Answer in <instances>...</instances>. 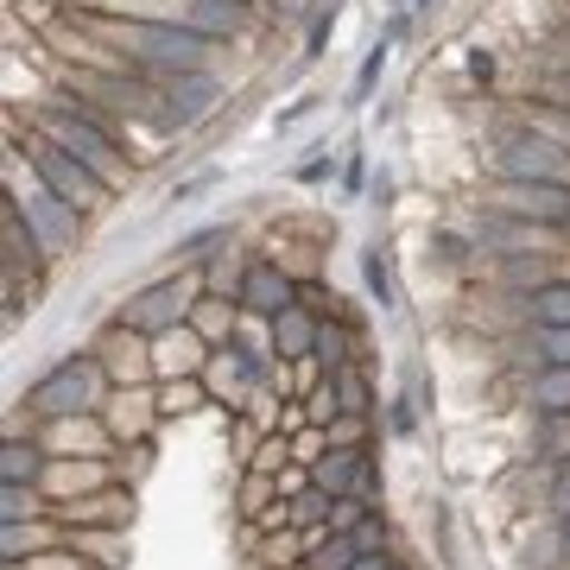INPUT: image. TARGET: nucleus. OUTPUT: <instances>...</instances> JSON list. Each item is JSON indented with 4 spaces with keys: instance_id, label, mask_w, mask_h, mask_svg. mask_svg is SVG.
I'll use <instances>...</instances> for the list:
<instances>
[{
    "instance_id": "nucleus-1",
    "label": "nucleus",
    "mask_w": 570,
    "mask_h": 570,
    "mask_svg": "<svg viewBox=\"0 0 570 570\" xmlns=\"http://www.w3.org/2000/svg\"><path fill=\"white\" fill-rule=\"evenodd\" d=\"M32 127H39L45 140H58L70 159L89 165V171L108 184V190H127V184H134V165H127V153H121V134H115V121H108L96 102H82L77 89H63V96L39 102Z\"/></svg>"
},
{
    "instance_id": "nucleus-2",
    "label": "nucleus",
    "mask_w": 570,
    "mask_h": 570,
    "mask_svg": "<svg viewBox=\"0 0 570 570\" xmlns=\"http://www.w3.org/2000/svg\"><path fill=\"white\" fill-rule=\"evenodd\" d=\"M108 393H115V381L102 374L96 348H89V355H70V362L45 367L39 381L26 387V412L51 425V419H70V412H102Z\"/></svg>"
},
{
    "instance_id": "nucleus-3",
    "label": "nucleus",
    "mask_w": 570,
    "mask_h": 570,
    "mask_svg": "<svg viewBox=\"0 0 570 570\" xmlns=\"http://www.w3.org/2000/svg\"><path fill=\"white\" fill-rule=\"evenodd\" d=\"M197 298H204V279H197V266H178V279H159V285H146V292H134V298L115 311V324L140 330V336H165V330L190 324Z\"/></svg>"
},
{
    "instance_id": "nucleus-4",
    "label": "nucleus",
    "mask_w": 570,
    "mask_h": 570,
    "mask_svg": "<svg viewBox=\"0 0 570 570\" xmlns=\"http://www.w3.org/2000/svg\"><path fill=\"white\" fill-rule=\"evenodd\" d=\"M26 165H32V178L51 184V190H58L63 204L82 209V216H96V209L108 204V184L96 178V171H89L82 159H70V153H63L58 140H45L39 127L26 134Z\"/></svg>"
},
{
    "instance_id": "nucleus-5",
    "label": "nucleus",
    "mask_w": 570,
    "mask_h": 570,
    "mask_svg": "<svg viewBox=\"0 0 570 570\" xmlns=\"http://www.w3.org/2000/svg\"><path fill=\"white\" fill-rule=\"evenodd\" d=\"M7 204H20V216L32 223V235L45 242V254H51V261H63V254L77 247V235H82V209H70V204L58 197V190H51V184H39V178L20 184V171L7 165Z\"/></svg>"
},
{
    "instance_id": "nucleus-6",
    "label": "nucleus",
    "mask_w": 570,
    "mask_h": 570,
    "mask_svg": "<svg viewBox=\"0 0 570 570\" xmlns=\"http://www.w3.org/2000/svg\"><path fill=\"white\" fill-rule=\"evenodd\" d=\"M494 171H501V184L508 178H546V184H570V146L564 140H551V134H513L501 153H494Z\"/></svg>"
},
{
    "instance_id": "nucleus-7",
    "label": "nucleus",
    "mask_w": 570,
    "mask_h": 570,
    "mask_svg": "<svg viewBox=\"0 0 570 570\" xmlns=\"http://www.w3.org/2000/svg\"><path fill=\"white\" fill-rule=\"evenodd\" d=\"M494 209H501V216H520V223H539V228H558V235H570V184L508 178L501 190H494Z\"/></svg>"
},
{
    "instance_id": "nucleus-8",
    "label": "nucleus",
    "mask_w": 570,
    "mask_h": 570,
    "mask_svg": "<svg viewBox=\"0 0 570 570\" xmlns=\"http://www.w3.org/2000/svg\"><path fill=\"white\" fill-rule=\"evenodd\" d=\"M159 89H165V102H159V127H153V134H190V127L216 108V96H223L216 70H178V77H165Z\"/></svg>"
},
{
    "instance_id": "nucleus-9",
    "label": "nucleus",
    "mask_w": 570,
    "mask_h": 570,
    "mask_svg": "<svg viewBox=\"0 0 570 570\" xmlns=\"http://www.w3.org/2000/svg\"><path fill=\"white\" fill-rule=\"evenodd\" d=\"M96 362H102V374L115 387H153V381H159V374H153V336H140V330H127V324L102 330Z\"/></svg>"
},
{
    "instance_id": "nucleus-10",
    "label": "nucleus",
    "mask_w": 570,
    "mask_h": 570,
    "mask_svg": "<svg viewBox=\"0 0 570 570\" xmlns=\"http://www.w3.org/2000/svg\"><path fill=\"white\" fill-rule=\"evenodd\" d=\"M311 482L324 494H367V501H381V456L374 450H336L317 469H311Z\"/></svg>"
},
{
    "instance_id": "nucleus-11",
    "label": "nucleus",
    "mask_w": 570,
    "mask_h": 570,
    "mask_svg": "<svg viewBox=\"0 0 570 570\" xmlns=\"http://www.w3.org/2000/svg\"><path fill=\"white\" fill-rule=\"evenodd\" d=\"M235 298H242V311H254V317H279L285 305H298V279H292L273 254H254Z\"/></svg>"
},
{
    "instance_id": "nucleus-12",
    "label": "nucleus",
    "mask_w": 570,
    "mask_h": 570,
    "mask_svg": "<svg viewBox=\"0 0 570 570\" xmlns=\"http://www.w3.org/2000/svg\"><path fill=\"white\" fill-rule=\"evenodd\" d=\"M159 381L153 387H115L102 406V425L115 444H140V438H153V425H159Z\"/></svg>"
},
{
    "instance_id": "nucleus-13",
    "label": "nucleus",
    "mask_w": 570,
    "mask_h": 570,
    "mask_svg": "<svg viewBox=\"0 0 570 570\" xmlns=\"http://www.w3.org/2000/svg\"><path fill=\"white\" fill-rule=\"evenodd\" d=\"M115 482V463H102V456H51L39 475V489L51 494V508H63V501H82V494H96Z\"/></svg>"
},
{
    "instance_id": "nucleus-14",
    "label": "nucleus",
    "mask_w": 570,
    "mask_h": 570,
    "mask_svg": "<svg viewBox=\"0 0 570 570\" xmlns=\"http://www.w3.org/2000/svg\"><path fill=\"white\" fill-rule=\"evenodd\" d=\"M63 520V527H96V532H127V520H134V489H121V482H108V489L82 494V501H63V508H51Z\"/></svg>"
},
{
    "instance_id": "nucleus-15",
    "label": "nucleus",
    "mask_w": 570,
    "mask_h": 570,
    "mask_svg": "<svg viewBox=\"0 0 570 570\" xmlns=\"http://www.w3.org/2000/svg\"><path fill=\"white\" fill-rule=\"evenodd\" d=\"M204 367H209V343L190 324L153 336V374H159V381H197Z\"/></svg>"
},
{
    "instance_id": "nucleus-16",
    "label": "nucleus",
    "mask_w": 570,
    "mask_h": 570,
    "mask_svg": "<svg viewBox=\"0 0 570 570\" xmlns=\"http://www.w3.org/2000/svg\"><path fill=\"white\" fill-rule=\"evenodd\" d=\"M115 444L102 425V412H70V419H51L45 425V450L51 456H102V450Z\"/></svg>"
},
{
    "instance_id": "nucleus-17",
    "label": "nucleus",
    "mask_w": 570,
    "mask_h": 570,
    "mask_svg": "<svg viewBox=\"0 0 570 570\" xmlns=\"http://www.w3.org/2000/svg\"><path fill=\"white\" fill-rule=\"evenodd\" d=\"M0 247H7V279H20V266L26 273H39L51 254H45V242L32 235V223L20 216V204H7L0 209Z\"/></svg>"
},
{
    "instance_id": "nucleus-18",
    "label": "nucleus",
    "mask_w": 570,
    "mask_h": 570,
    "mask_svg": "<svg viewBox=\"0 0 570 570\" xmlns=\"http://www.w3.org/2000/svg\"><path fill=\"white\" fill-rule=\"evenodd\" d=\"M63 546V520L45 513V520H0V558H39V551Z\"/></svg>"
},
{
    "instance_id": "nucleus-19",
    "label": "nucleus",
    "mask_w": 570,
    "mask_h": 570,
    "mask_svg": "<svg viewBox=\"0 0 570 570\" xmlns=\"http://www.w3.org/2000/svg\"><path fill=\"white\" fill-rule=\"evenodd\" d=\"M247 0H190V32H204V39H216V45H228V39H242L247 32Z\"/></svg>"
},
{
    "instance_id": "nucleus-20",
    "label": "nucleus",
    "mask_w": 570,
    "mask_h": 570,
    "mask_svg": "<svg viewBox=\"0 0 570 570\" xmlns=\"http://www.w3.org/2000/svg\"><path fill=\"white\" fill-rule=\"evenodd\" d=\"M242 298H223V292H204L197 298V311H190V330L204 336L209 348H223V343H235V330H242Z\"/></svg>"
},
{
    "instance_id": "nucleus-21",
    "label": "nucleus",
    "mask_w": 570,
    "mask_h": 570,
    "mask_svg": "<svg viewBox=\"0 0 570 570\" xmlns=\"http://www.w3.org/2000/svg\"><path fill=\"white\" fill-rule=\"evenodd\" d=\"M266 324H273V348H279L285 362H305L311 348H317V311L285 305L279 317H266Z\"/></svg>"
},
{
    "instance_id": "nucleus-22",
    "label": "nucleus",
    "mask_w": 570,
    "mask_h": 570,
    "mask_svg": "<svg viewBox=\"0 0 570 570\" xmlns=\"http://www.w3.org/2000/svg\"><path fill=\"white\" fill-rule=\"evenodd\" d=\"M89 13H115V20H159V26H184L190 20V0H77Z\"/></svg>"
},
{
    "instance_id": "nucleus-23",
    "label": "nucleus",
    "mask_w": 570,
    "mask_h": 570,
    "mask_svg": "<svg viewBox=\"0 0 570 570\" xmlns=\"http://www.w3.org/2000/svg\"><path fill=\"white\" fill-rule=\"evenodd\" d=\"M532 419H551V412H570V367H532V381L520 387Z\"/></svg>"
},
{
    "instance_id": "nucleus-24",
    "label": "nucleus",
    "mask_w": 570,
    "mask_h": 570,
    "mask_svg": "<svg viewBox=\"0 0 570 570\" xmlns=\"http://www.w3.org/2000/svg\"><path fill=\"white\" fill-rule=\"evenodd\" d=\"M317 362H324V374H336V367H348V362H362V336L343 324V311L336 317H317V348H311Z\"/></svg>"
},
{
    "instance_id": "nucleus-25",
    "label": "nucleus",
    "mask_w": 570,
    "mask_h": 570,
    "mask_svg": "<svg viewBox=\"0 0 570 570\" xmlns=\"http://www.w3.org/2000/svg\"><path fill=\"white\" fill-rule=\"evenodd\" d=\"M45 463H51L45 438H7L0 444V482H39Z\"/></svg>"
},
{
    "instance_id": "nucleus-26",
    "label": "nucleus",
    "mask_w": 570,
    "mask_h": 570,
    "mask_svg": "<svg viewBox=\"0 0 570 570\" xmlns=\"http://www.w3.org/2000/svg\"><path fill=\"white\" fill-rule=\"evenodd\" d=\"M305 539H311V551H305L311 570H348L362 558V546H355L348 532H305Z\"/></svg>"
},
{
    "instance_id": "nucleus-27",
    "label": "nucleus",
    "mask_w": 570,
    "mask_h": 570,
    "mask_svg": "<svg viewBox=\"0 0 570 570\" xmlns=\"http://www.w3.org/2000/svg\"><path fill=\"white\" fill-rule=\"evenodd\" d=\"M51 494L39 482H0V520H45Z\"/></svg>"
},
{
    "instance_id": "nucleus-28",
    "label": "nucleus",
    "mask_w": 570,
    "mask_h": 570,
    "mask_svg": "<svg viewBox=\"0 0 570 570\" xmlns=\"http://www.w3.org/2000/svg\"><path fill=\"white\" fill-rule=\"evenodd\" d=\"M532 456L539 463H564L570 456V412H551V419H539V431H532Z\"/></svg>"
},
{
    "instance_id": "nucleus-29",
    "label": "nucleus",
    "mask_w": 570,
    "mask_h": 570,
    "mask_svg": "<svg viewBox=\"0 0 570 570\" xmlns=\"http://www.w3.org/2000/svg\"><path fill=\"white\" fill-rule=\"evenodd\" d=\"M527 317L532 324H570V279H551L527 298Z\"/></svg>"
},
{
    "instance_id": "nucleus-30",
    "label": "nucleus",
    "mask_w": 570,
    "mask_h": 570,
    "mask_svg": "<svg viewBox=\"0 0 570 570\" xmlns=\"http://www.w3.org/2000/svg\"><path fill=\"white\" fill-rule=\"evenodd\" d=\"M330 508H336V494H324L311 482L305 494H292V527L298 532H330Z\"/></svg>"
},
{
    "instance_id": "nucleus-31",
    "label": "nucleus",
    "mask_w": 570,
    "mask_h": 570,
    "mask_svg": "<svg viewBox=\"0 0 570 570\" xmlns=\"http://www.w3.org/2000/svg\"><path fill=\"white\" fill-rule=\"evenodd\" d=\"M330 381H336V400H343V412H362V419H374V387H367L362 362L336 367V374H330Z\"/></svg>"
},
{
    "instance_id": "nucleus-32",
    "label": "nucleus",
    "mask_w": 570,
    "mask_h": 570,
    "mask_svg": "<svg viewBox=\"0 0 570 570\" xmlns=\"http://www.w3.org/2000/svg\"><path fill=\"white\" fill-rule=\"evenodd\" d=\"M197 406H209L204 374H197V381H159V412L165 419H184V412H197Z\"/></svg>"
},
{
    "instance_id": "nucleus-33",
    "label": "nucleus",
    "mask_w": 570,
    "mask_h": 570,
    "mask_svg": "<svg viewBox=\"0 0 570 570\" xmlns=\"http://www.w3.org/2000/svg\"><path fill=\"white\" fill-rule=\"evenodd\" d=\"M216 247H228V228H223V223H209V228H197V235H184V242L171 247V261H178V266H204Z\"/></svg>"
},
{
    "instance_id": "nucleus-34",
    "label": "nucleus",
    "mask_w": 570,
    "mask_h": 570,
    "mask_svg": "<svg viewBox=\"0 0 570 570\" xmlns=\"http://www.w3.org/2000/svg\"><path fill=\"white\" fill-rule=\"evenodd\" d=\"M242 273H247V266H235L228 254H209V261L197 266V279H204V292H223V298H235V292H242Z\"/></svg>"
},
{
    "instance_id": "nucleus-35",
    "label": "nucleus",
    "mask_w": 570,
    "mask_h": 570,
    "mask_svg": "<svg viewBox=\"0 0 570 570\" xmlns=\"http://www.w3.org/2000/svg\"><path fill=\"white\" fill-rule=\"evenodd\" d=\"M285 463H292V438H285V431H261V444H254L247 469H266V475H279Z\"/></svg>"
},
{
    "instance_id": "nucleus-36",
    "label": "nucleus",
    "mask_w": 570,
    "mask_h": 570,
    "mask_svg": "<svg viewBox=\"0 0 570 570\" xmlns=\"http://www.w3.org/2000/svg\"><path fill=\"white\" fill-rule=\"evenodd\" d=\"M367 438H374V419H362V412L330 419V444H336V450H367Z\"/></svg>"
},
{
    "instance_id": "nucleus-37",
    "label": "nucleus",
    "mask_w": 570,
    "mask_h": 570,
    "mask_svg": "<svg viewBox=\"0 0 570 570\" xmlns=\"http://www.w3.org/2000/svg\"><path fill=\"white\" fill-rule=\"evenodd\" d=\"M387 32H381V39L367 45V58H362V70H355V102H367V96H374V82H381V70H387Z\"/></svg>"
},
{
    "instance_id": "nucleus-38",
    "label": "nucleus",
    "mask_w": 570,
    "mask_h": 570,
    "mask_svg": "<svg viewBox=\"0 0 570 570\" xmlns=\"http://www.w3.org/2000/svg\"><path fill=\"white\" fill-rule=\"evenodd\" d=\"M146 469H153V438H140V444H121V463H115V482L121 489H134Z\"/></svg>"
},
{
    "instance_id": "nucleus-39",
    "label": "nucleus",
    "mask_w": 570,
    "mask_h": 570,
    "mask_svg": "<svg viewBox=\"0 0 570 570\" xmlns=\"http://www.w3.org/2000/svg\"><path fill=\"white\" fill-rule=\"evenodd\" d=\"M26 570H102V564H82V551L63 539V546L39 551V558H26Z\"/></svg>"
},
{
    "instance_id": "nucleus-40",
    "label": "nucleus",
    "mask_w": 570,
    "mask_h": 570,
    "mask_svg": "<svg viewBox=\"0 0 570 570\" xmlns=\"http://www.w3.org/2000/svg\"><path fill=\"white\" fill-rule=\"evenodd\" d=\"M508 285H527V298L539 285H551V266L546 261H527V254H508Z\"/></svg>"
},
{
    "instance_id": "nucleus-41",
    "label": "nucleus",
    "mask_w": 570,
    "mask_h": 570,
    "mask_svg": "<svg viewBox=\"0 0 570 570\" xmlns=\"http://www.w3.org/2000/svg\"><path fill=\"white\" fill-rule=\"evenodd\" d=\"M362 273H367V292L381 298V311L400 305V298H393V273H387V261H381V247H374V254H362Z\"/></svg>"
},
{
    "instance_id": "nucleus-42",
    "label": "nucleus",
    "mask_w": 570,
    "mask_h": 570,
    "mask_svg": "<svg viewBox=\"0 0 570 570\" xmlns=\"http://www.w3.org/2000/svg\"><path fill=\"white\" fill-rule=\"evenodd\" d=\"M564 513H570V456L551 469V482H546V520H564Z\"/></svg>"
},
{
    "instance_id": "nucleus-43",
    "label": "nucleus",
    "mask_w": 570,
    "mask_h": 570,
    "mask_svg": "<svg viewBox=\"0 0 570 570\" xmlns=\"http://www.w3.org/2000/svg\"><path fill=\"white\" fill-rule=\"evenodd\" d=\"M348 539H355V546H362V551H393V532H387V513L374 508V513H367V520H362V527L348 532Z\"/></svg>"
},
{
    "instance_id": "nucleus-44",
    "label": "nucleus",
    "mask_w": 570,
    "mask_h": 570,
    "mask_svg": "<svg viewBox=\"0 0 570 570\" xmlns=\"http://www.w3.org/2000/svg\"><path fill=\"white\" fill-rule=\"evenodd\" d=\"M298 305L317 311V317H336V292H324L317 279H298Z\"/></svg>"
},
{
    "instance_id": "nucleus-45",
    "label": "nucleus",
    "mask_w": 570,
    "mask_h": 570,
    "mask_svg": "<svg viewBox=\"0 0 570 570\" xmlns=\"http://www.w3.org/2000/svg\"><path fill=\"white\" fill-rule=\"evenodd\" d=\"M330 171H336V153H330V146H317V153H311V159L298 165V184H324Z\"/></svg>"
},
{
    "instance_id": "nucleus-46",
    "label": "nucleus",
    "mask_w": 570,
    "mask_h": 570,
    "mask_svg": "<svg viewBox=\"0 0 570 570\" xmlns=\"http://www.w3.org/2000/svg\"><path fill=\"white\" fill-rule=\"evenodd\" d=\"M330 26H336V7L311 20V32H305V58H324V45H330Z\"/></svg>"
},
{
    "instance_id": "nucleus-47",
    "label": "nucleus",
    "mask_w": 570,
    "mask_h": 570,
    "mask_svg": "<svg viewBox=\"0 0 570 570\" xmlns=\"http://www.w3.org/2000/svg\"><path fill=\"white\" fill-rule=\"evenodd\" d=\"M305 489H311V469H305V463H285V469H279V494L292 501V494H305Z\"/></svg>"
},
{
    "instance_id": "nucleus-48",
    "label": "nucleus",
    "mask_w": 570,
    "mask_h": 570,
    "mask_svg": "<svg viewBox=\"0 0 570 570\" xmlns=\"http://www.w3.org/2000/svg\"><path fill=\"white\" fill-rule=\"evenodd\" d=\"M387 425H393V431H400V438H406V431H412V425H419V412H412V406H406V400H393V412H387Z\"/></svg>"
},
{
    "instance_id": "nucleus-49",
    "label": "nucleus",
    "mask_w": 570,
    "mask_h": 570,
    "mask_svg": "<svg viewBox=\"0 0 570 570\" xmlns=\"http://www.w3.org/2000/svg\"><path fill=\"white\" fill-rule=\"evenodd\" d=\"M362 178H367V159H362V153H348V165H343V190H362Z\"/></svg>"
},
{
    "instance_id": "nucleus-50",
    "label": "nucleus",
    "mask_w": 570,
    "mask_h": 570,
    "mask_svg": "<svg viewBox=\"0 0 570 570\" xmlns=\"http://www.w3.org/2000/svg\"><path fill=\"white\" fill-rule=\"evenodd\" d=\"M393 564H400L393 551H362V558H355V564H348V570H393Z\"/></svg>"
},
{
    "instance_id": "nucleus-51",
    "label": "nucleus",
    "mask_w": 570,
    "mask_h": 570,
    "mask_svg": "<svg viewBox=\"0 0 570 570\" xmlns=\"http://www.w3.org/2000/svg\"><path fill=\"white\" fill-rule=\"evenodd\" d=\"M209 184H216L209 171H204V178H184L178 190H171V204H190V197H197V190H209Z\"/></svg>"
},
{
    "instance_id": "nucleus-52",
    "label": "nucleus",
    "mask_w": 570,
    "mask_h": 570,
    "mask_svg": "<svg viewBox=\"0 0 570 570\" xmlns=\"http://www.w3.org/2000/svg\"><path fill=\"white\" fill-rule=\"evenodd\" d=\"M469 77H475V82L494 77V58H489V51H469Z\"/></svg>"
},
{
    "instance_id": "nucleus-53",
    "label": "nucleus",
    "mask_w": 570,
    "mask_h": 570,
    "mask_svg": "<svg viewBox=\"0 0 570 570\" xmlns=\"http://www.w3.org/2000/svg\"><path fill=\"white\" fill-rule=\"evenodd\" d=\"M311 108H317V102H292V108H285V115H279V121H273V127H279V134H285V127H298V121H305V115H311Z\"/></svg>"
},
{
    "instance_id": "nucleus-54",
    "label": "nucleus",
    "mask_w": 570,
    "mask_h": 570,
    "mask_svg": "<svg viewBox=\"0 0 570 570\" xmlns=\"http://www.w3.org/2000/svg\"><path fill=\"white\" fill-rule=\"evenodd\" d=\"M558 546H564V564H570V513L558 520Z\"/></svg>"
},
{
    "instance_id": "nucleus-55",
    "label": "nucleus",
    "mask_w": 570,
    "mask_h": 570,
    "mask_svg": "<svg viewBox=\"0 0 570 570\" xmlns=\"http://www.w3.org/2000/svg\"><path fill=\"white\" fill-rule=\"evenodd\" d=\"M412 7H431V0H412Z\"/></svg>"
}]
</instances>
